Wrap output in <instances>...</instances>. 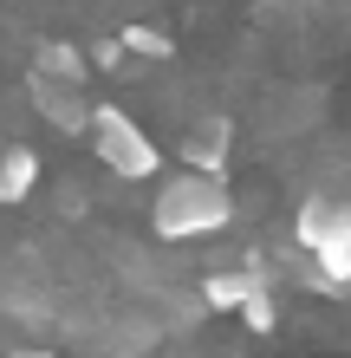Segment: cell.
I'll return each instance as SVG.
<instances>
[{
  "label": "cell",
  "mask_w": 351,
  "mask_h": 358,
  "mask_svg": "<svg viewBox=\"0 0 351 358\" xmlns=\"http://www.w3.org/2000/svg\"><path fill=\"white\" fill-rule=\"evenodd\" d=\"M234 222V196L221 170H182L156 189V208H150V228L163 241H202V235H221Z\"/></svg>",
  "instance_id": "6da1fadb"
},
{
  "label": "cell",
  "mask_w": 351,
  "mask_h": 358,
  "mask_svg": "<svg viewBox=\"0 0 351 358\" xmlns=\"http://www.w3.org/2000/svg\"><path fill=\"white\" fill-rule=\"evenodd\" d=\"M293 235H299V248L319 267V293H351V202L306 196Z\"/></svg>",
  "instance_id": "7a4b0ae2"
},
{
  "label": "cell",
  "mask_w": 351,
  "mask_h": 358,
  "mask_svg": "<svg viewBox=\"0 0 351 358\" xmlns=\"http://www.w3.org/2000/svg\"><path fill=\"white\" fill-rule=\"evenodd\" d=\"M91 150H98V163H105L111 176H124V182H143V176H156V163H163V150H156V137L143 131V124L130 117V111H117V104H91Z\"/></svg>",
  "instance_id": "3957f363"
},
{
  "label": "cell",
  "mask_w": 351,
  "mask_h": 358,
  "mask_svg": "<svg viewBox=\"0 0 351 358\" xmlns=\"http://www.w3.org/2000/svg\"><path fill=\"white\" fill-rule=\"evenodd\" d=\"M27 98H33V111L46 117L52 131H66V137H85L91 131V104H85V85H78V78H52V72L33 66Z\"/></svg>",
  "instance_id": "277c9868"
},
{
  "label": "cell",
  "mask_w": 351,
  "mask_h": 358,
  "mask_svg": "<svg viewBox=\"0 0 351 358\" xmlns=\"http://www.w3.org/2000/svg\"><path fill=\"white\" fill-rule=\"evenodd\" d=\"M228 150H234V124L228 117H202V124H189V137H182V163H189V170H221Z\"/></svg>",
  "instance_id": "5b68a950"
},
{
  "label": "cell",
  "mask_w": 351,
  "mask_h": 358,
  "mask_svg": "<svg viewBox=\"0 0 351 358\" xmlns=\"http://www.w3.org/2000/svg\"><path fill=\"white\" fill-rule=\"evenodd\" d=\"M267 280L260 267H228V273H209V280H202V306L209 313H241V300L247 293H254Z\"/></svg>",
  "instance_id": "8992f818"
},
{
  "label": "cell",
  "mask_w": 351,
  "mask_h": 358,
  "mask_svg": "<svg viewBox=\"0 0 351 358\" xmlns=\"http://www.w3.org/2000/svg\"><path fill=\"white\" fill-rule=\"evenodd\" d=\"M33 66L39 72H52V78H78V85H85V52L78 46H66V39H39V52H33Z\"/></svg>",
  "instance_id": "52a82bcc"
},
{
  "label": "cell",
  "mask_w": 351,
  "mask_h": 358,
  "mask_svg": "<svg viewBox=\"0 0 351 358\" xmlns=\"http://www.w3.org/2000/svg\"><path fill=\"white\" fill-rule=\"evenodd\" d=\"M0 170H7V182H13V196H20V202L33 196V182H39V157L27 150V143H0Z\"/></svg>",
  "instance_id": "ba28073f"
},
{
  "label": "cell",
  "mask_w": 351,
  "mask_h": 358,
  "mask_svg": "<svg viewBox=\"0 0 351 358\" xmlns=\"http://www.w3.org/2000/svg\"><path fill=\"white\" fill-rule=\"evenodd\" d=\"M124 52H137V59H170V33L163 27H124Z\"/></svg>",
  "instance_id": "9c48e42d"
},
{
  "label": "cell",
  "mask_w": 351,
  "mask_h": 358,
  "mask_svg": "<svg viewBox=\"0 0 351 358\" xmlns=\"http://www.w3.org/2000/svg\"><path fill=\"white\" fill-rule=\"evenodd\" d=\"M241 320H247V332H274V320H280V313H274V287H267V280L241 300Z\"/></svg>",
  "instance_id": "30bf717a"
},
{
  "label": "cell",
  "mask_w": 351,
  "mask_h": 358,
  "mask_svg": "<svg viewBox=\"0 0 351 358\" xmlns=\"http://www.w3.org/2000/svg\"><path fill=\"white\" fill-rule=\"evenodd\" d=\"M91 66L117 72V66H124V39H98V46H91Z\"/></svg>",
  "instance_id": "8fae6325"
},
{
  "label": "cell",
  "mask_w": 351,
  "mask_h": 358,
  "mask_svg": "<svg viewBox=\"0 0 351 358\" xmlns=\"http://www.w3.org/2000/svg\"><path fill=\"white\" fill-rule=\"evenodd\" d=\"M7 202H20V196H13V182H7V170H0V208H7Z\"/></svg>",
  "instance_id": "7c38bea8"
}]
</instances>
